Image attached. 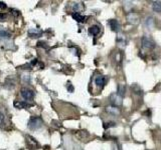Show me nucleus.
Wrapping results in <instances>:
<instances>
[{
    "instance_id": "3",
    "label": "nucleus",
    "mask_w": 161,
    "mask_h": 150,
    "mask_svg": "<svg viewBox=\"0 0 161 150\" xmlns=\"http://www.w3.org/2000/svg\"><path fill=\"white\" fill-rule=\"evenodd\" d=\"M142 46L147 49H153L155 47V42L150 37L143 36L142 38Z\"/></svg>"
},
{
    "instance_id": "4",
    "label": "nucleus",
    "mask_w": 161,
    "mask_h": 150,
    "mask_svg": "<svg viewBox=\"0 0 161 150\" xmlns=\"http://www.w3.org/2000/svg\"><path fill=\"white\" fill-rule=\"evenodd\" d=\"M20 93H21V96L23 97L25 100H32L34 98V92L32 90L28 89V88H22L20 90Z\"/></svg>"
},
{
    "instance_id": "24",
    "label": "nucleus",
    "mask_w": 161,
    "mask_h": 150,
    "mask_svg": "<svg viewBox=\"0 0 161 150\" xmlns=\"http://www.w3.org/2000/svg\"><path fill=\"white\" fill-rule=\"evenodd\" d=\"M5 123V120H4V115L0 112V126H3Z\"/></svg>"
},
{
    "instance_id": "22",
    "label": "nucleus",
    "mask_w": 161,
    "mask_h": 150,
    "mask_svg": "<svg viewBox=\"0 0 161 150\" xmlns=\"http://www.w3.org/2000/svg\"><path fill=\"white\" fill-rule=\"evenodd\" d=\"M37 46L42 47V48H44V49H45V48H47V49H48V48H50V47H48V45L47 44V43H45V42H42V41L38 42V43H37Z\"/></svg>"
},
{
    "instance_id": "2",
    "label": "nucleus",
    "mask_w": 161,
    "mask_h": 150,
    "mask_svg": "<svg viewBox=\"0 0 161 150\" xmlns=\"http://www.w3.org/2000/svg\"><path fill=\"white\" fill-rule=\"evenodd\" d=\"M110 102H111L112 106L119 107V106L122 105V97L119 96L117 93H112L110 95Z\"/></svg>"
},
{
    "instance_id": "20",
    "label": "nucleus",
    "mask_w": 161,
    "mask_h": 150,
    "mask_svg": "<svg viewBox=\"0 0 161 150\" xmlns=\"http://www.w3.org/2000/svg\"><path fill=\"white\" fill-rule=\"evenodd\" d=\"M116 126V123L115 122H107V123H105L104 124V128L105 129H108V128H110V127H115Z\"/></svg>"
},
{
    "instance_id": "6",
    "label": "nucleus",
    "mask_w": 161,
    "mask_h": 150,
    "mask_svg": "<svg viewBox=\"0 0 161 150\" xmlns=\"http://www.w3.org/2000/svg\"><path fill=\"white\" fill-rule=\"evenodd\" d=\"M109 25H110V27H111V29H112V31H114V32H118L120 31V23L118 21H117L116 19H111V20H109Z\"/></svg>"
},
{
    "instance_id": "18",
    "label": "nucleus",
    "mask_w": 161,
    "mask_h": 150,
    "mask_svg": "<svg viewBox=\"0 0 161 150\" xmlns=\"http://www.w3.org/2000/svg\"><path fill=\"white\" fill-rule=\"evenodd\" d=\"M145 25H146L148 28H153V26H154V18L148 17L147 20L145 21Z\"/></svg>"
},
{
    "instance_id": "11",
    "label": "nucleus",
    "mask_w": 161,
    "mask_h": 150,
    "mask_svg": "<svg viewBox=\"0 0 161 150\" xmlns=\"http://www.w3.org/2000/svg\"><path fill=\"white\" fill-rule=\"evenodd\" d=\"M73 18L76 20V22H80V23H84L86 21L87 17H85L84 15H82L81 13H73Z\"/></svg>"
},
{
    "instance_id": "1",
    "label": "nucleus",
    "mask_w": 161,
    "mask_h": 150,
    "mask_svg": "<svg viewBox=\"0 0 161 150\" xmlns=\"http://www.w3.org/2000/svg\"><path fill=\"white\" fill-rule=\"evenodd\" d=\"M28 128L31 130H36L42 126V119L39 116H32L28 120Z\"/></svg>"
},
{
    "instance_id": "10",
    "label": "nucleus",
    "mask_w": 161,
    "mask_h": 150,
    "mask_svg": "<svg viewBox=\"0 0 161 150\" xmlns=\"http://www.w3.org/2000/svg\"><path fill=\"white\" fill-rule=\"evenodd\" d=\"M13 105L15 108L17 109H24L27 108L29 106V104H27L26 102H23V101H18V100H15L13 102Z\"/></svg>"
},
{
    "instance_id": "13",
    "label": "nucleus",
    "mask_w": 161,
    "mask_h": 150,
    "mask_svg": "<svg viewBox=\"0 0 161 150\" xmlns=\"http://www.w3.org/2000/svg\"><path fill=\"white\" fill-rule=\"evenodd\" d=\"M106 110H107V112L113 114V115H118L120 113L118 107H115V106H108V107L106 108Z\"/></svg>"
},
{
    "instance_id": "23",
    "label": "nucleus",
    "mask_w": 161,
    "mask_h": 150,
    "mask_svg": "<svg viewBox=\"0 0 161 150\" xmlns=\"http://www.w3.org/2000/svg\"><path fill=\"white\" fill-rule=\"evenodd\" d=\"M10 12H11L12 15H14L15 17H18L20 15L19 11H18V10H16V9H10Z\"/></svg>"
},
{
    "instance_id": "26",
    "label": "nucleus",
    "mask_w": 161,
    "mask_h": 150,
    "mask_svg": "<svg viewBox=\"0 0 161 150\" xmlns=\"http://www.w3.org/2000/svg\"><path fill=\"white\" fill-rule=\"evenodd\" d=\"M6 16L7 15L5 13H1L0 14V21H4L5 19H6Z\"/></svg>"
},
{
    "instance_id": "7",
    "label": "nucleus",
    "mask_w": 161,
    "mask_h": 150,
    "mask_svg": "<svg viewBox=\"0 0 161 150\" xmlns=\"http://www.w3.org/2000/svg\"><path fill=\"white\" fill-rule=\"evenodd\" d=\"M127 19H128V22L131 24H137L139 23V16L136 14V13H131L128 14V16H127Z\"/></svg>"
},
{
    "instance_id": "15",
    "label": "nucleus",
    "mask_w": 161,
    "mask_h": 150,
    "mask_svg": "<svg viewBox=\"0 0 161 150\" xmlns=\"http://www.w3.org/2000/svg\"><path fill=\"white\" fill-rule=\"evenodd\" d=\"M132 91L135 94H137V95H142V93H143L141 87H140L138 84H133L132 85Z\"/></svg>"
},
{
    "instance_id": "16",
    "label": "nucleus",
    "mask_w": 161,
    "mask_h": 150,
    "mask_svg": "<svg viewBox=\"0 0 161 150\" xmlns=\"http://www.w3.org/2000/svg\"><path fill=\"white\" fill-rule=\"evenodd\" d=\"M117 94H118L119 96H121V97H123L125 95V92H126V87H125L124 84H119L118 85V91H117Z\"/></svg>"
},
{
    "instance_id": "25",
    "label": "nucleus",
    "mask_w": 161,
    "mask_h": 150,
    "mask_svg": "<svg viewBox=\"0 0 161 150\" xmlns=\"http://www.w3.org/2000/svg\"><path fill=\"white\" fill-rule=\"evenodd\" d=\"M7 7V5L5 2H2V1H0V10H4L5 8Z\"/></svg>"
},
{
    "instance_id": "17",
    "label": "nucleus",
    "mask_w": 161,
    "mask_h": 150,
    "mask_svg": "<svg viewBox=\"0 0 161 150\" xmlns=\"http://www.w3.org/2000/svg\"><path fill=\"white\" fill-rule=\"evenodd\" d=\"M83 9H84L83 3H75V5L73 6V10L75 11V13H80Z\"/></svg>"
},
{
    "instance_id": "8",
    "label": "nucleus",
    "mask_w": 161,
    "mask_h": 150,
    "mask_svg": "<svg viewBox=\"0 0 161 150\" xmlns=\"http://www.w3.org/2000/svg\"><path fill=\"white\" fill-rule=\"evenodd\" d=\"M95 83L99 88H103L105 84H106V79H105L104 76L98 75V76H96V78H95Z\"/></svg>"
},
{
    "instance_id": "14",
    "label": "nucleus",
    "mask_w": 161,
    "mask_h": 150,
    "mask_svg": "<svg viewBox=\"0 0 161 150\" xmlns=\"http://www.w3.org/2000/svg\"><path fill=\"white\" fill-rule=\"evenodd\" d=\"M152 9L154 10L155 12H158V13H161V2L160 1H154L152 3Z\"/></svg>"
},
{
    "instance_id": "9",
    "label": "nucleus",
    "mask_w": 161,
    "mask_h": 150,
    "mask_svg": "<svg viewBox=\"0 0 161 150\" xmlns=\"http://www.w3.org/2000/svg\"><path fill=\"white\" fill-rule=\"evenodd\" d=\"M28 35L32 38H37L40 37L42 35V30L40 29H36V28H32L28 30Z\"/></svg>"
},
{
    "instance_id": "12",
    "label": "nucleus",
    "mask_w": 161,
    "mask_h": 150,
    "mask_svg": "<svg viewBox=\"0 0 161 150\" xmlns=\"http://www.w3.org/2000/svg\"><path fill=\"white\" fill-rule=\"evenodd\" d=\"M89 33H90L91 35L96 36V35H98L100 33V27L98 25H93V26H91L90 28H89Z\"/></svg>"
},
{
    "instance_id": "5",
    "label": "nucleus",
    "mask_w": 161,
    "mask_h": 150,
    "mask_svg": "<svg viewBox=\"0 0 161 150\" xmlns=\"http://www.w3.org/2000/svg\"><path fill=\"white\" fill-rule=\"evenodd\" d=\"M26 143L30 149H36L38 147V142L30 135H26Z\"/></svg>"
},
{
    "instance_id": "19",
    "label": "nucleus",
    "mask_w": 161,
    "mask_h": 150,
    "mask_svg": "<svg viewBox=\"0 0 161 150\" xmlns=\"http://www.w3.org/2000/svg\"><path fill=\"white\" fill-rule=\"evenodd\" d=\"M0 37L1 38H10L11 34L7 31H3V30H0Z\"/></svg>"
},
{
    "instance_id": "21",
    "label": "nucleus",
    "mask_w": 161,
    "mask_h": 150,
    "mask_svg": "<svg viewBox=\"0 0 161 150\" xmlns=\"http://www.w3.org/2000/svg\"><path fill=\"white\" fill-rule=\"evenodd\" d=\"M66 89H68V92H74V91H75V88H74V86L71 82H68V84H66Z\"/></svg>"
}]
</instances>
